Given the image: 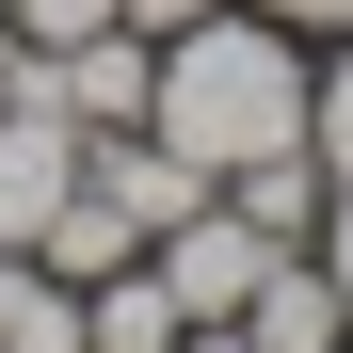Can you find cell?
Listing matches in <instances>:
<instances>
[{
  "label": "cell",
  "instance_id": "1",
  "mask_svg": "<svg viewBox=\"0 0 353 353\" xmlns=\"http://www.w3.org/2000/svg\"><path fill=\"white\" fill-rule=\"evenodd\" d=\"M145 129L193 161V176H241V161H273V145H305V32L257 17V0H209L193 32H161Z\"/></svg>",
  "mask_w": 353,
  "mask_h": 353
},
{
  "label": "cell",
  "instance_id": "2",
  "mask_svg": "<svg viewBox=\"0 0 353 353\" xmlns=\"http://www.w3.org/2000/svg\"><path fill=\"white\" fill-rule=\"evenodd\" d=\"M145 81H161V32H81V48H32V97L65 112V129L97 145V129H145Z\"/></svg>",
  "mask_w": 353,
  "mask_h": 353
},
{
  "label": "cell",
  "instance_id": "3",
  "mask_svg": "<svg viewBox=\"0 0 353 353\" xmlns=\"http://www.w3.org/2000/svg\"><path fill=\"white\" fill-rule=\"evenodd\" d=\"M145 257H161V289H176L193 321H241V289H257V273H273L289 241H257V225H241V209L209 193V209H176V225H161Z\"/></svg>",
  "mask_w": 353,
  "mask_h": 353
},
{
  "label": "cell",
  "instance_id": "4",
  "mask_svg": "<svg viewBox=\"0 0 353 353\" xmlns=\"http://www.w3.org/2000/svg\"><path fill=\"white\" fill-rule=\"evenodd\" d=\"M65 193H81V129H65V112L17 81V97H0V241L32 257V225L65 209Z\"/></svg>",
  "mask_w": 353,
  "mask_h": 353
},
{
  "label": "cell",
  "instance_id": "5",
  "mask_svg": "<svg viewBox=\"0 0 353 353\" xmlns=\"http://www.w3.org/2000/svg\"><path fill=\"white\" fill-rule=\"evenodd\" d=\"M241 353H353V305L321 289V257H305V241L241 289Z\"/></svg>",
  "mask_w": 353,
  "mask_h": 353
},
{
  "label": "cell",
  "instance_id": "6",
  "mask_svg": "<svg viewBox=\"0 0 353 353\" xmlns=\"http://www.w3.org/2000/svg\"><path fill=\"white\" fill-rule=\"evenodd\" d=\"M176 337H193V305L161 289V257H129V273L81 289V353H176Z\"/></svg>",
  "mask_w": 353,
  "mask_h": 353
},
{
  "label": "cell",
  "instance_id": "7",
  "mask_svg": "<svg viewBox=\"0 0 353 353\" xmlns=\"http://www.w3.org/2000/svg\"><path fill=\"white\" fill-rule=\"evenodd\" d=\"M209 193H225V209H241V225H257V241H305V225H321V193H337V176H321L305 145H273V161H241V176H209Z\"/></svg>",
  "mask_w": 353,
  "mask_h": 353
},
{
  "label": "cell",
  "instance_id": "8",
  "mask_svg": "<svg viewBox=\"0 0 353 353\" xmlns=\"http://www.w3.org/2000/svg\"><path fill=\"white\" fill-rule=\"evenodd\" d=\"M0 353H81V289L0 241Z\"/></svg>",
  "mask_w": 353,
  "mask_h": 353
},
{
  "label": "cell",
  "instance_id": "9",
  "mask_svg": "<svg viewBox=\"0 0 353 353\" xmlns=\"http://www.w3.org/2000/svg\"><path fill=\"white\" fill-rule=\"evenodd\" d=\"M305 161L353 193V48H321V65H305Z\"/></svg>",
  "mask_w": 353,
  "mask_h": 353
},
{
  "label": "cell",
  "instance_id": "10",
  "mask_svg": "<svg viewBox=\"0 0 353 353\" xmlns=\"http://www.w3.org/2000/svg\"><path fill=\"white\" fill-rule=\"evenodd\" d=\"M0 17H17L32 48H81V32H112V0H0Z\"/></svg>",
  "mask_w": 353,
  "mask_h": 353
},
{
  "label": "cell",
  "instance_id": "11",
  "mask_svg": "<svg viewBox=\"0 0 353 353\" xmlns=\"http://www.w3.org/2000/svg\"><path fill=\"white\" fill-rule=\"evenodd\" d=\"M305 257H321V289L353 305V193H321V225H305Z\"/></svg>",
  "mask_w": 353,
  "mask_h": 353
},
{
  "label": "cell",
  "instance_id": "12",
  "mask_svg": "<svg viewBox=\"0 0 353 353\" xmlns=\"http://www.w3.org/2000/svg\"><path fill=\"white\" fill-rule=\"evenodd\" d=\"M112 17H129V32H193L209 0H112Z\"/></svg>",
  "mask_w": 353,
  "mask_h": 353
},
{
  "label": "cell",
  "instance_id": "13",
  "mask_svg": "<svg viewBox=\"0 0 353 353\" xmlns=\"http://www.w3.org/2000/svg\"><path fill=\"white\" fill-rule=\"evenodd\" d=\"M257 17H289V32H353V0H257Z\"/></svg>",
  "mask_w": 353,
  "mask_h": 353
},
{
  "label": "cell",
  "instance_id": "14",
  "mask_svg": "<svg viewBox=\"0 0 353 353\" xmlns=\"http://www.w3.org/2000/svg\"><path fill=\"white\" fill-rule=\"evenodd\" d=\"M17 81H32V32H17V17H0V97H17Z\"/></svg>",
  "mask_w": 353,
  "mask_h": 353
},
{
  "label": "cell",
  "instance_id": "15",
  "mask_svg": "<svg viewBox=\"0 0 353 353\" xmlns=\"http://www.w3.org/2000/svg\"><path fill=\"white\" fill-rule=\"evenodd\" d=\"M176 353H241V321H193V337H176Z\"/></svg>",
  "mask_w": 353,
  "mask_h": 353
}]
</instances>
